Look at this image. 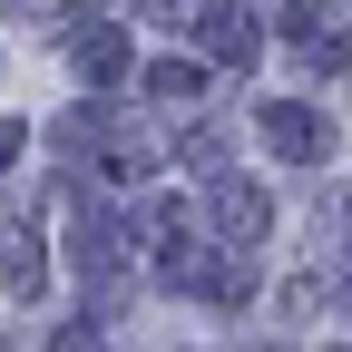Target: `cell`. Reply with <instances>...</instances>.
I'll return each mask as SVG.
<instances>
[{"label":"cell","mask_w":352,"mask_h":352,"mask_svg":"<svg viewBox=\"0 0 352 352\" xmlns=\"http://www.w3.org/2000/svg\"><path fill=\"white\" fill-rule=\"evenodd\" d=\"M264 127H274V147H284V157H314V118H294V108H274Z\"/></svg>","instance_id":"1"}]
</instances>
